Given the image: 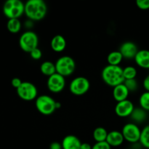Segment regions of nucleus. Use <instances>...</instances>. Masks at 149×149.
I'll use <instances>...</instances> for the list:
<instances>
[{
    "label": "nucleus",
    "instance_id": "31",
    "mask_svg": "<svg viewBox=\"0 0 149 149\" xmlns=\"http://www.w3.org/2000/svg\"><path fill=\"white\" fill-rule=\"evenodd\" d=\"M49 149H63L62 144L59 142H52L49 145Z\"/></svg>",
    "mask_w": 149,
    "mask_h": 149
},
{
    "label": "nucleus",
    "instance_id": "25",
    "mask_svg": "<svg viewBox=\"0 0 149 149\" xmlns=\"http://www.w3.org/2000/svg\"><path fill=\"white\" fill-rule=\"evenodd\" d=\"M139 104L141 108L149 111V92L146 91L141 95L139 97Z\"/></svg>",
    "mask_w": 149,
    "mask_h": 149
},
{
    "label": "nucleus",
    "instance_id": "8",
    "mask_svg": "<svg viewBox=\"0 0 149 149\" xmlns=\"http://www.w3.org/2000/svg\"><path fill=\"white\" fill-rule=\"evenodd\" d=\"M90 83L88 79L84 77H77L71 80L69 84V90L73 95L81 96L86 94L90 90Z\"/></svg>",
    "mask_w": 149,
    "mask_h": 149
},
{
    "label": "nucleus",
    "instance_id": "35",
    "mask_svg": "<svg viewBox=\"0 0 149 149\" xmlns=\"http://www.w3.org/2000/svg\"><path fill=\"white\" fill-rule=\"evenodd\" d=\"M61 107V103L60 102H57L56 103V109H59Z\"/></svg>",
    "mask_w": 149,
    "mask_h": 149
},
{
    "label": "nucleus",
    "instance_id": "21",
    "mask_svg": "<svg viewBox=\"0 0 149 149\" xmlns=\"http://www.w3.org/2000/svg\"><path fill=\"white\" fill-rule=\"evenodd\" d=\"M108 133L109 132H107V130L104 127H97L93 131V136L95 141H96V143L103 142V141H106Z\"/></svg>",
    "mask_w": 149,
    "mask_h": 149
},
{
    "label": "nucleus",
    "instance_id": "11",
    "mask_svg": "<svg viewBox=\"0 0 149 149\" xmlns=\"http://www.w3.org/2000/svg\"><path fill=\"white\" fill-rule=\"evenodd\" d=\"M134 109H135V106L132 102L127 99L123 101L118 102L115 106L114 111L118 116L126 118L131 116Z\"/></svg>",
    "mask_w": 149,
    "mask_h": 149
},
{
    "label": "nucleus",
    "instance_id": "32",
    "mask_svg": "<svg viewBox=\"0 0 149 149\" xmlns=\"http://www.w3.org/2000/svg\"><path fill=\"white\" fill-rule=\"evenodd\" d=\"M143 87L146 90V91L149 92V74L147 75L146 77H145V79H143Z\"/></svg>",
    "mask_w": 149,
    "mask_h": 149
},
{
    "label": "nucleus",
    "instance_id": "6",
    "mask_svg": "<svg viewBox=\"0 0 149 149\" xmlns=\"http://www.w3.org/2000/svg\"><path fill=\"white\" fill-rule=\"evenodd\" d=\"M39 37L35 32L26 31L20 36L19 46L20 49L26 52L30 53L33 49L38 47Z\"/></svg>",
    "mask_w": 149,
    "mask_h": 149
},
{
    "label": "nucleus",
    "instance_id": "13",
    "mask_svg": "<svg viewBox=\"0 0 149 149\" xmlns=\"http://www.w3.org/2000/svg\"><path fill=\"white\" fill-rule=\"evenodd\" d=\"M106 142L109 144L111 147H119L125 141L122 132L117 130L111 131L108 133Z\"/></svg>",
    "mask_w": 149,
    "mask_h": 149
},
{
    "label": "nucleus",
    "instance_id": "7",
    "mask_svg": "<svg viewBox=\"0 0 149 149\" xmlns=\"http://www.w3.org/2000/svg\"><path fill=\"white\" fill-rule=\"evenodd\" d=\"M16 90L18 97L25 101H32L37 97V88L34 84L30 81H23Z\"/></svg>",
    "mask_w": 149,
    "mask_h": 149
},
{
    "label": "nucleus",
    "instance_id": "10",
    "mask_svg": "<svg viewBox=\"0 0 149 149\" xmlns=\"http://www.w3.org/2000/svg\"><path fill=\"white\" fill-rule=\"evenodd\" d=\"M47 88L51 93H58L63 90L65 86V77L61 74L55 73L53 75L48 77L47 81Z\"/></svg>",
    "mask_w": 149,
    "mask_h": 149
},
{
    "label": "nucleus",
    "instance_id": "1",
    "mask_svg": "<svg viewBox=\"0 0 149 149\" xmlns=\"http://www.w3.org/2000/svg\"><path fill=\"white\" fill-rule=\"evenodd\" d=\"M47 5L44 0H29L25 4V13L29 20L39 21L45 17Z\"/></svg>",
    "mask_w": 149,
    "mask_h": 149
},
{
    "label": "nucleus",
    "instance_id": "12",
    "mask_svg": "<svg viewBox=\"0 0 149 149\" xmlns=\"http://www.w3.org/2000/svg\"><path fill=\"white\" fill-rule=\"evenodd\" d=\"M137 45L134 42L127 41L122 44L119 48V52L122 55L124 58L128 60L134 59L138 52Z\"/></svg>",
    "mask_w": 149,
    "mask_h": 149
},
{
    "label": "nucleus",
    "instance_id": "3",
    "mask_svg": "<svg viewBox=\"0 0 149 149\" xmlns=\"http://www.w3.org/2000/svg\"><path fill=\"white\" fill-rule=\"evenodd\" d=\"M25 13V4L20 0H7L3 5V13L8 19H19Z\"/></svg>",
    "mask_w": 149,
    "mask_h": 149
},
{
    "label": "nucleus",
    "instance_id": "4",
    "mask_svg": "<svg viewBox=\"0 0 149 149\" xmlns=\"http://www.w3.org/2000/svg\"><path fill=\"white\" fill-rule=\"evenodd\" d=\"M56 103L53 97L47 95L38 96L35 100V106L38 111L42 114L48 116L56 110Z\"/></svg>",
    "mask_w": 149,
    "mask_h": 149
},
{
    "label": "nucleus",
    "instance_id": "36",
    "mask_svg": "<svg viewBox=\"0 0 149 149\" xmlns=\"http://www.w3.org/2000/svg\"></svg>",
    "mask_w": 149,
    "mask_h": 149
},
{
    "label": "nucleus",
    "instance_id": "16",
    "mask_svg": "<svg viewBox=\"0 0 149 149\" xmlns=\"http://www.w3.org/2000/svg\"><path fill=\"white\" fill-rule=\"evenodd\" d=\"M137 65L142 68L149 69V50L141 49L134 58Z\"/></svg>",
    "mask_w": 149,
    "mask_h": 149
},
{
    "label": "nucleus",
    "instance_id": "5",
    "mask_svg": "<svg viewBox=\"0 0 149 149\" xmlns=\"http://www.w3.org/2000/svg\"><path fill=\"white\" fill-rule=\"evenodd\" d=\"M56 73L64 77L71 76L76 69V63L74 58L68 55L61 56L55 62Z\"/></svg>",
    "mask_w": 149,
    "mask_h": 149
},
{
    "label": "nucleus",
    "instance_id": "30",
    "mask_svg": "<svg viewBox=\"0 0 149 149\" xmlns=\"http://www.w3.org/2000/svg\"><path fill=\"white\" fill-rule=\"evenodd\" d=\"M22 83H23V81H21V79L19 78H17V77H15V78H13V79L11 80L12 86H13V87H15L16 90H17V89L18 88L20 85H21Z\"/></svg>",
    "mask_w": 149,
    "mask_h": 149
},
{
    "label": "nucleus",
    "instance_id": "24",
    "mask_svg": "<svg viewBox=\"0 0 149 149\" xmlns=\"http://www.w3.org/2000/svg\"><path fill=\"white\" fill-rule=\"evenodd\" d=\"M137 74H138L137 69L132 65H129V66H127L123 68V75L125 80L135 79Z\"/></svg>",
    "mask_w": 149,
    "mask_h": 149
},
{
    "label": "nucleus",
    "instance_id": "2",
    "mask_svg": "<svg viewBox=\"0 0 149 149\" xmlns=\"http://www.w3.org/2000/svg\"><path fill=\"white\" fill-rule=\"evenodd\" d=\"M101 77L106 84L113 87L123 84L125 80L123 68L120 65H107L102 70Z\"/></svg>",
    "mask_w": 149,
    "mask_h": 149
},
{
    "label": "nucleus",
    "instance_id": "15",
    "mask_svg": "<svg viewBox=\"0 0 149 149\" xmlns=\"http://www.w3.org/2000/svg\"><path fill=\"white\" fill-rule=\"evenodd\" d=\"M82 143L77 136L74 135H68L64 137L63 139V149H80Z\"/></svg>",
    "mask_w": 149,
    "mask_h": 149
},
{
    "label": "nucleus",
    "instance_id": "26",
    "mask_svg": "<svg viewBox=\"0 0 149 149\" xmlns=\"http://www.w3.org/2000/svg\"><path fill=\"white\" fill-rule=\"evenodd\" d=\"M124 84L126 86L128 90L130 92H135L138 88V83L136 79H126L124 81Z\"/></svg>",
    "mask_w": 149,
    "mask_h": 149
},
{
    "label": "nucleus",
    "instance_id": "28",
    "mask_svg": "<svg viewBox=\"0 0 149 149\" xmlns=\"http://www.w3.org/2000/svg\"><path fill=\"white\" fill-rule=\"evenodd\" d=\"M136 5L141 10H149V0H137Z\"/></svg>",
    "mask_w": 149,
    "mask_h": 149
},
{
    "label": "nucleus",
    "instance_id": "29",
    "mask_svg": "<svg viewBox=\"0 0 149 149\" xmlns=\"http://www.w3.org/2000/svg\"><path fill=\"white\" fill-rule=\"evenodd\" d=\"M92 149H111V147L106 141H103V142L95 143L93 146Z\"/></svg>",
    "mask_w": 149,
    "mask_h": 149
},
{
    "label": "nucleus",
    "instance_id": "27",
    "mask_svg": "<svg viewBox=\"0 0 149 149\" xmlns=\"http://www.w3.org/2000/svg\"><path fill=\"white\" fill-rule=\"evenodd\" d=\"M29 54H30L31 58L32 59L35 60V61L40 60L42 57V52L39 47L33 49V50H32Z\"/></svg>",
    "mask_w": 149,
    "mask_h": 149
},
{
    "label": "nucleus",
    "instance_id": "9",
    "mask_svg": "<svg viewBox=\"0 0 149 149\" xmlns=\"http://www.w3.org/2000/svg\"><path fill=\"white\" fill-rule=\"evenodd\" d=\"M122 133L125 138V141H127L131 143H136L140 141L141 130L137 124L130 122L126 124L122 127Z\"/></svg>",
    "mask_w": 149,
    "mask_h": 149
},
{
    "label": "nucleus",
    "instance_id": "22",
    "mask_svg": "<svg viewBox=\"0 0 149 149\" xmlns=\"http://www.w3.org/2000/svg\"><path fill=\"white\" fill-rule=\"evenodd\" d=\"M21 26L19 19H9L7 23V30L13 33H18L21 29Z\"/></svg>",
    "mask_w": 149,
    "mask_h": 149
},
{
    "label": "nucleus",
    "instance_id": "17",
    "mask_svg": "<svg viewBox=\"0 0 149 149\" xmlns=\"http://www.w3.org/2000/svg\"><path fill=\"white\" fill-rule=\"evenodd\" d=\"M50 47L55 52H63L66 47V40L62 35H55L51 39Z\"/></svg>",
    "mask_w": 149,
    "mask_h": 149
},
{
    "label": "nucleus",
    "instance_id": "33",
    "mask_svg": "<svg viewBox=\"0 0 149 149\" xmlns=\"http://www.w3.org/2000/svg\"><path fill=\"white\" fill-rule=\"evenodd\" d=\"M93 146L88 143H82L80 147V149H92Z\"/></svg>",
    "mask_w": 149,
    "mask_h": 149
},
{
    "label": "nucleus",
    "instance_id": "18",
    "mask_svg": "<svg viewBox=\"0 0 149 149\" xmlns=\"http://www.w3.org/2000/svg\"><path fill=\"white\" fill-rule=\"evenodd\" d=\"M130 118L134 123H142L146 119L147 111H146L142 108H135L131 114Z\"/></svg>",
    "mask_w": 149,
    "mask_h": 149
},
{
    "label": "nucleus",
    "instance_id": "19",
    "mask_svg": "<svg viewBox=\"0 0 149 149\" xmlns=\"http://www.w3.org/2000/svg\"><path fill=\"white\" fill-rule=\"evenodd\" d=\"M40 71L42 74L48 77L53 75L56 73L55 63L49 61H45L40 65Z\"/></svg>",
    "mask_w": 149,
    "mask_h": 149
},
{
    "label": "nucleus",
    "instance_id": "23",
    "mask_svg": "<svg viewBox=\"0 0 149 149\" xmlns=\"http://www.w3.org/2000/svg\"><path fill=\"white\" fill-rule=\"evenodd\" d=\"M139 142L143 147L149 149V125L145 126L141 130Z\"/></svg>",
    "mask_w": 149,
    "mask_h": 149
},
{
    "label": "nucleus",
    "instance_id": "20",
    "mask_svg": "<svg viewBox=\"0 0 149 149\" xmlns=\"http://www.w3.org/2000/svg\"><path fill=\"white\" fill-rule=\"evenodd\" d=\"M123 59V56L119 50L111 52L107 56V62L111 65H119Z\"/></svg>",
    "mask_w": 149,
    "mask_h": 149
},
{
    "label": "nucleus",
    "instance_id": "34",
    "mask_svg": "<svg viewBox=\"0 0 149 149\" xmlns=\"http://www.w3.org/2000/svg\"><path fill=\"white\" fill-rule=\"evenodd\" d=\"M25 26H26V28H28V29H31V28L33 27V21L31 20H28L27 21H26V23H25Z\"/></svg>",
    "mask_w": 149,
    "mask_h": 149
},
{
    "label": "nucleus",
    "instance_id": "14",
    "mask_svg": "<svg viewBox=\"0 0 149 149\" xmlns=\"http://www.w3.org/2000/svg\"><path fill=\"white\" fill-rule=\"evenodd\" d=\"M112 95H113V99L118 103V102L127 100L128 96L130 95V91L123 83V84H119L113 87Z\"/></svg>",
    "mask_w": 149,
    "mask_h": 149
}]
</instances>
